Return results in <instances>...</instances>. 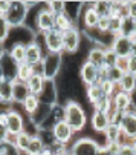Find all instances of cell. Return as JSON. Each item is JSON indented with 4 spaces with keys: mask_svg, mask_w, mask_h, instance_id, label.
Returning <instances> with one entry per match:
<instances>
[{
    "mask_svg": "<svg viewBox=\"0 0 136 155\" xmlns=\"http://www.w3.org/2000/svg\"><path fill=\"white\" fill-rule=\"evenodd\" d=\"M63 107H64V121L72 127L75 134L84 130V127L87 124L86 107L77 101H67Z\"/></svg>",
    "mask_w": 136,
    "mask_h": 155,
    "instance_id": "cell-1",
    "label": "cell"
},
{
    "mask_svg": "<svg viewBox=\"0 0 136 155\" xmlns=\"http://www.w3.org/2000/svg\"><path fill=\"white\" fill-rule=\"evenodd\" d=\"M64 54L63 52H46L41 60V75L44 80H55L63 69Z\"/></svg>",
    "mask_w": 136,
    "mask_h": 155,
    "instance_id": "cell-2",
    "label": "cell"
},
{
    "mask_svg": "<svg viewBox=\"0 0 136 155\" xmlns=\"http://www.w3.org/2000/svg\"><path fill=\"white\" fill-rule=\"evenodd\" d=\"M35 35L37 32H34L32 29H29L28 26H15V28H11L9 31V35L3 45V49L8 51L11 46L14 45H23V46H28L29 43H32L35 40Z\"/></svg>",
    "mask_w": 136,
    "mask_h": 155,
    "instance_id": "cell-3",
    "label": "cell"
},
{
    "mask_svg": "<svg viewBox=\"0 0 136 155\" xmlns=\"http://www.w3.org/2000/svg\"><path fill=\"white\" fill-rule=\"evenodd\" d=\"M81 41H83V32L77 26L63 32V54L77 55L81 48Z\"/></svg>",
    "mask_w": 136,
    "mask_h": 155,
    "instance_id": "cell-4",
    "label": "cell"
},
{
    "mask_svg": "<svg viewBox=\"0 0 136 155\" xmlns=\"http://www.w3.org/2000/svg\"><path fill=\"white\" fill-rule=\"evenodd\" d=\"M29 8L26 6L25 2H11V6L8 9V12L5 14L8 23L11 25V28L15 26H23L26 17H28Z\"/></svg>",
    "mask_w": 136,
    "mask_h": 155,
    "instance_id": "cell-5",
    "label": "cell"
},
{
    "mask_svg": "<svg viewBox=\"0 0 136 155\" xmlns=\"http://www.w3.org/2000/svg\"><path fill=\"white\" fill-rule=\"evenodd\" d=\"M52 29H55V15L48 9L46 3H41V6L37 12L35 31H37V34H46Z\"/></svg>",
    "mask_w": 136,
    "mask_h": 155,
    "instance_id": "cell-6",
    "label": "cell"
},
{
    "mask_svg": "<svg viewBox=\"0 0 136 155\" xmlns=\"http://www.w3.org/2000/svg\"><path fill=\"white\" fill-rule=\"evenodd\" d=\"M100 149H101V144L96 140L83 137L74 141V144L71 146V153L72 155H100Z\"/></svg>",
    "mask_w": 136,
    "mask_h": 155,
    "instance_id": "cell-7",
    "label": "cell"
},
{
    "mask_svg": "<svg viewBox=\"0 0 136 155\" xmlns=\"http://www.w3.org/2000/svg\"><path fill=\"white\" fill-rule=\"evenodd\" d=\"M110 49H112V52L115 54L116 57L128 58L136 51V45H134V41L131 38H128V37L116 35L115 38H113V41H112Z\"/></svg>",
    "mask_w": 136,
    "mask_h": 155,
    "instance_id": "cell-8",
    "label": "cell"
},
{
    "mask_svg": "<svg viewBox=\"0 0 136 155\" xmlns=\"http://www.w3.org/2000/svg\"><path fill=\"white\" fill-rule=\"evenodd\" d=\"M118 124L122 130V135L125 138H130L131 141L136 138V112L134 110H127V112H122Z\"/></svg>",
    "mask_w": 136,
    "mask_h": 155,
    "instance_id": "cell-9",
    "label": "cell"
},
{
    "mask_svg": "<svg viewBox=\"0 0 136 155\" xmlns=\"http://www.w3.org/2000/svg\"><path fill=\"white\" fill-rule=\"evenodd\" d=\"M80 80L83 81L84 86H92V84H98L101 80V71L93 66L92 63H89L84 60V63L80 68Z\"/></svg>",
    "mask_w": 136,
    "mask_h": 155,
    "instance_id": "cell-10",
    "label": "cell"
},
{
    "mask_svg": "<svg viewBox=\"0 0 136 155\" xmlns=\"http://www.w3.org/2000/svg\"><path fill=\"white\" fill-rule=\"evenodd\" d=\"M0 68L3 71V77L8 81L17 80V72H18V63L11 57L8 51H3L0 54Z\"/></svg>",
    "mask_w": 136,
    "mask_h": 155,
    "instance_id": "cell-11",
    "label": "cell"
},
{
    "mask_svg": "<svg viewBox=\"0 0 136 155\" xmlns=\"http://www.w3.org/2000/svg\"><path fill=\"white\" fill-rule=\"evenodd\" d=\"M25 117L21 112L14 107L12 110L6 114V129H8V134L9 135H18L20 132L25 130Z\"/></svg>",
    "mask_w": 136,
    "mask_h": 155,
    "instance_id": "cell-12",
    "label": "cell"
},
{
    "mask_svg": "<svg viewBox=\"0 0 136 155\" xmlns=\"http://www.w3.org/2000/svg\"><path fill=\"white\" fill-rule=\"evenodd\" d=\"M52 134H54L55 143H58V144H61V146H67V144L72 141L75 132L72 130V127L67 124L64 120H61V121H58V123L52 127Z\"/></svg>",
    "mask_w": 136,
    "mask_h": 155,
    "instance_id": "cell-13",
    "label": "cell"
},
{
    "mask_svg": "<svg viewBox=\"0 0 136 155\" xmlns=\"http://www.w3.org/2000/svg\"><path fill=\"white\" fill-rule=\"evenodd\" d=\"M44 49L46 52H63V32L58 29H52L43 34Z\"/></svg>",
    "mask_w": 136,
    "mask_h": 155,
    "instance_id": "cell-14",
    "label": "cell"
},
{
    "mask_svg": "<svg viewBox=\"0 0 136 155\" xmlns=\"http://www.w3.org/2000/svg\"><path fill=\"white\" fill-rule=\"evenodd\" d=\"M38 98H40V103L49 104V106H54L58 103V89H57L55 80H44L43 91L40 92Z\"/></svg>",
    "mask_w": 136,
    "mask_h": 155,
    "instance_id": "cell-15",
    "label": "cell"
},
{
    "mask_svg": "<svg viewBox=\"0 0 136 155\" xmlns=\"http://www.w3.org/2000/svg\"><path fill=\"white\" fill-rule=\"evenodd\" d=\"M100 15L98 12L93 9V5L92 3H84V8H83V12H81V21H83V29L81 31H90V29H96L98 26V21H100Z\"/></svg>",
    "mask_w": 136,
    "mask_h": 155,
    "instance_id": "cell-16",
    "label": "cell"
},
{
    "mask_svg": "<svg viewBox=\"0 0 136 155\" xmlns=\"http://www.w3.org/2000/svg\"><path fill=\"white\" fill-rule=\"evenodd\" d=\"M106 54H107V48L98 46V45H92L89 48L87 54H86V61L92 63L93 66H96L98 69H101L104 63H106Z\"/></svg>",
    "mask_w": 136,
    "mask_h": 155,
    "instance_id": "cell-17",
    "label": "cell"
},
{
    "mask_svg": "<svg viewBox=\"0 0 136 155\" xmlns=\"http://www.w3.org/2000/svg\"><path fill=\"white\" fill-rule=\"evenodd\" d=\"M44 49L38 45V43L34 40L32 43H29V45L26 46V57H25V63L34 66V64H40L43 57H44Z\"/></svg>",
    "mask_w": 136,
    "mask_h": 155,
    "instance_id": "cell-18",
    "label": "cell"
},
{
    "mask_svg": "<svg viewBox=\"0 0 136 155\" xmlns=\"http://www.w3.org/2000/svg\"><path fill=\"white\" fill-rule=\"evenodd\" d=\"M83 8H84L83 2H64V12L63 14L78 28V21L81 18Z\"/></svg>",
    "mask_w": 136,
    "mask_h": 155,
    "instance_id": "cell-19",
    "label": "cell"
},
{
    "mask_svg": "<svg viewBox=\"0 0 136 155\" xmlns=\"http://www.w3.org/2000/svg\"><path fill=\"white\" fill-rule=\"evenodd\" d=\"M110 124V118L106 112L101 110H92V115H90V126L95 132L98 134H104V130L107 129V126Z\"/></svg>",
    "mask_w": 136,
    "mask_h": 155,
    "instance_id": "cell-20",
    "label": "cell"
},
{
    "mask_svg": "<svg viewBox=\"0 0 136 155\" xmlns=\"http://www.w3.org/2000/svg\"><path fill=\"white\" fill-rule=\"evenodd\" d=\"M112 103L115 106L116 110L119 112H127V110H134L133 109V103H131V95L122 92V91H118L115 95L112 97Z\"/></svg>",
    "mask_w": 136,
    "mask_h": 155,
    "instance_id": "cell-21",
    "label": "cell"
},
{
    "mask_svg": "<svg viewBox=\"0 0 136 155\" xmlns=\"http://www.w3.org/2000/svg\"><path fill=\"white\" fill-rule=\"evenodd\" d=\"M29 97V89L26 83L20 81V80H14L12 81V103L17 106V104H23L25 100Z\"/></svg>",
    "mask_w": 136,
    "mask_h": 155,
    "instance_id": "cell-22",
    "label": "cell"
},
{
    "mask_svg": "<svg viewBox=\"0 0 136 155\" xmlns=\"http://www.w3.org/2000/svg\"><path fill=\"white\" fill-rule=\"evenodd\" d=\"M104 137H106V143L107 144H122V130L119 127L118 123H110L107 126V129L104 130Z\"/></svg>",
    "mask_w": 136,
    "mask_h": 155,
    "instance_id": "cell-23",
    "label": "cell"
},
{
    "mask_svg": "<svg viewBox=\"0 0 136 155\" xmlns=\"http://www.w3.org/2000/svg\"><path fill=\"white\" fill-rule=\"evenodd\" d=\"M118 87H119V91L131 95L136 91V75L131 74V72L122 74V77H121V80L118 83Z\"/></svg>",
    "mask_w": 136,
    "mask_h": 155,
    "instance_id": "cell-24",
    "label": "cell"
},
{
    "mask_svg": "<svg viewBox=\"0 0 136 155\" xmlns=\"http://www.w3.org/2000/svg\"><path fill=\"white\" fill-rule=\"evenodd\" d=\"M51 109H52V106H49V104H44V103H40V106H38V109L35 110V112L31 115V117H28L34 124H37L38 127L48 120V117H49V114H51Z\"/></svg>",
    "mask_w": 136,
    "mask_h": 155,
    "instance_id": "cell-25",
    "label": "cell"
},
{
    "mask_svg": "<svg viewBox=\"0 0 136 155\" xmlns=\"http://www.w3.org/2000/svg\"><path fill=\"white\" fill-rule=\"evenodd\" d=\"M119 35H124V37H128L134 41V35H136V20L125 15L122 17V21H121V32Z\"/></svg>",
    "mask_w": 136,
    "mask_h": 155,
    "instance_id": "cell-26",
    "label": "cell"
},
{
    "mask_svg": "<svg viewBox=\"0 0 136 155\" xmlns=\"http://www.w3.org/2000/svg\"><path fill=\"white\" fill-rule=\"evenodd\" d=\"M43 84H44V77L41 74H32V77L26 81V86L29 89V94L32 95H40V92L43 91Z\"/></svg>",
    "mask_w": 136,
    "mask_h": 155,
    "instance_id": "cell-27",
    "label": "cell"
},
{
    "mask_svg": "<svg viewBox=\"0 0 136 155\" xmlns=\"http://www.w3.org/2000/svg\"><path fill=\"white\" fill-rule=\"evenodd\" d=\"M103 91H101V87L100 84H92V86H86V100L90 103V106H93L103 98Z\"/></svg>",
    "mask_w": 136,
    "mask_h": 155,
    "instance_id": "cell-28",
    "label": "cell"
},
{
    "mask_svg": "<svg viewBox=\"0 0 136 155\" xmlns=\"http://www.w3.org/2000/svg\"><path fill=\"white\" fill-rule=\"evenodd\" d=\"M38 106H40V98L37 97V95H32V94H29V97L25 100V103L21 104L20 107L23 109V112L28 115V117H31L35 110L38 109Z\"/></svg>",
    "mask_w": 136,
    "mask_h": 155,
    "instance_id": "cell-29",
    "label": "cell"
},
{
    "mask_svg": "<svg viewBox=\"0 0 136 155\" xmlns=\"http://www.w3.org/2000/svg\"><path fill=\"white\" fill-rule=\"evenodd\" d=\"M0 103H12V81L3 80L0 83Z\"/></svg>",
    "mask_w": 136,
    "mask_h": 155,
    "instance_id": "cell-30",
    "label": "cell"
},
{
    "mask_svg": "<svg viewBox=\"0 0 136 155\" xmlns=\"http://www.w3.org/2000/svg\"><path fill=\"white\" fill-rule=\"evenodd\" d=\"M44 150H46V146L43 144V141L38 137H32L26 152H23V153H26V155H41Z\"/></svg>",
    "mask_w": 136,
    "mask_h": 155,
    "instance_id": "cell-31",
    "label": "cell"
},
{
    "mask_svg": "<svg viewBox=\"0 0 136 155\" xmlns=\"http://www.w3.org/2000/svg\"><path fill=\"white\" fill-rule=\"evenodd\" d=\"M98 84H100L101 91H103V95H104V97H109V98H112L113 95H115V94L119 91V89H116L118 84H116V83H113V81H112V80H109V78L101 80Z\"/></svg>",
    "mask_w": 136,
    "mask_h": 155,
    "instance_id": "cell-32",
    "label": "cell"
},
{
    "mask_svg": "<svg viewBox=\"0 0 136 155\" xmlns=\"http://www.w3.org/2000/svg\"><path fill=\"white\" fill-rule=\"evenodd\" d=\"M8 52L11 54V57H12L18 64L25 63V57H26V46H23V45H14V46H11V48L8 49Z\"/></svg>",
    "mask_w": 136,
    "mask_h": 155,
    "instance_id": "cell-33",
    "label": "cell"
},
{
    "mask_svg": "<svg viewBox=\"0 0 136 155\" xmlns=\"http://www.w3.org/2000/svg\"><path fill=\"white\" fill-rule=\"evenodd\" d=\"M31 135H28L26 132L23 130V132H20L18 135H15V140H14V144L17 146V149L23 153V152H26V149H28V146H29V143H31Z\"/></svg>",
    "mask_w": 136,
    "mask_h": 155,
    "instance_id": "cell-34",
    "label": "cell"
},
{
    "mask_svg": "<svg viewBox=\"0 0 136 155\" xmlns=\"http://www.w3.org/2000/svg\"><path fill=\"white\" fill-rule=\"evenodd\" d=\"M34 71H32V66L28 64V63H21L18 64V72H17V80L26 83L31 77H32Z\"/></svg>",
    "mask_w": 136,
    "mask_h": 155,
    "instance_id": "cell-35",
    "label": "cell"
},
{
    "mask_svg": "<svg viewBox=\"0 0 136 155\" xmlns=\"http://www.w3.org/2000/svg\"><path fill=\"white\" fill-rule=\"evenodd\" d=\"M74 26H75V25H74L64 14L55 15V29H58V31H61V32H66L67 29H71V28H74Z\"/></svg>",
    "mask_w": 136,
    "mask_h": 155,
    "instance_id": "cell-36",
    "label": "cell"
},
{
    "mask_svg": "<svg viewBox=\"0 0 136 155\" xmlns=\"http://www.w3.org/2000/svg\"><path fill=\"white\" fill-rule=\"evenodd\" d=\"M9 31H11V25L8 23L6 17L0 14V45H5V41L9 35Z\"/></svg>",
    "mask_w": 136,
    "mask_h": 155,
    "instance_id": "cell-37",
    "label": "cell"
},
{
    "mask_svg": "<svg viewBox=\"0 0 136 155\" xmlns=\"http://www.w3.org/2000/svg\"><path fill=\"white\" fill-rule=\"evenodd\" d=\"M0 155H21V152L17 149V146L11 141L0 143Z\"/></svg>",
    "mask_w": 136,
    "mask_h": 155,
    "instance_id": "cell-38",
    "label": "cell"
},
{
    "mask_svg": "<svg viewBox=\"0 0 136 155\" xmlns=\"http://www.w3.org/2000/svg\"><path fill=\"white\" fill-rule=\"evenodd\" d=\"M92 5H93V9L98 12L100 17H109L112 2H93Z\"/></svg>",
    "mask_w": 136,
    "mask_h": 155,
    "instance_id": "cell-39",
    "label": "cell"
},
{
    "mask_svg": "<svg viewBox=\"0 0 136 155\" xmlns=\"http://www.w3.org/2000/svg\"><path fill=\"white\" fill-rule=\"evenodd\" d=\"M112 106H113L112 98H109V97H103V98L93 106V110H101V112H106V114H107Z\"/></svg>",
    "mask_w": 136,
    "mask_h": 155,
    "instance_id": "cell-40",
    "label": "cell"
},
{
    "mask_svg": "<svg viewBox=\"0 0 136 155\" xmlns=\"http://www.w3.org/2000/svg\"><path fill=\"white\" fill-rule=\"evenodd\" d=\"M46 6L54 15H60L64 12V2H60V0H57V2H46Z\"/></svg>",
    "mask_w": 136,
    "mask_h": 155,
    "instance_id": "cell-41",
    "label": "cell"
},
{
    "mask_svg": "<svg viewBox=\"0 0 136 155\" xmlns=\"http://www.w3.org/2000/svg\"><path fill=\"white\" fill-rule=\"evenodd\" d=\"M121 21L122 18H110V26H109V34L116 37L121 32Z\"/></svg>",
    "mask_w": 136,
    "mask_h": 155,
    "instance_id": "cell-42",
    "label": "cell"
},
{
    "mask_svg": "<svg viewBox=\"0 0 136 155\" xmlns=\"http://www.w3.org/2000/svg\"><path fill=\"white\" fill-rule=\"evenodd\" d=\"M8 129H6V115H0V143L6 141L8 138Z\"/></svg>",
    "mask_w": 136,
    "mask_h": 155,
    "instance_id": "cell-43",
    "label": "cell"
},
{
    "mask_svg": "<svg viewBox=\"0 0 136 155\" xmlns=\"http://www.w3.org/2000/svg\"><path fill=\"white\" fill-rule=\"evenodd\" d=\"M115 68H116V69H119L122 74L128 72V58L116 57V61H115Z\"/></svg>",
    "mask_w": 136,
    "mask_h": 155,
    "instance_id": "cell-44",
    "label": "cell"
},
{
    "mask_svg": "<svg viewBox=\"0 0 136 155\" xmlns=\"http://www.w3.org/2000/svg\"><path fill=\"white\" fill-rule=\"evenodd\" d=\"M109 26H110V17H101V18H100V21H98L96 29H98L100 32L109 34Z\"/></svg>",
    "mask_w": 136,
    "mask_h": 155,
    "instance_id": "cell-45",
    "label": "cell"
},
{
    "mask_svg": "<svg viewBox=\"0 0 136 155\" xmlns=\"http://www.w3.org/2000/svg\"><path fill=\"white\" fill-rule=\"evenodd\" d=\"M116 155H136L131 144H119L116 147Z\"/></svg>",
    "mask_w": 136,
    "mask_h": 155,
    "instance_id": "cell-46",
    "label": "cell"
},
{
    "mask_svg": "<svg viewBox=\"0 0 136 155\" xmlns=\"http://www.w3.org/2000/svg\"><path fill=\"white\" fill-rule=\"evenodd\" d=\"M128 72L136 75V51L128 57Z\"/></svg>",
    "mask_w": 136,
    "mask_h": 155,
    "instance_id": "cell-47",
    "label": "cell"
},
{
    "mask_svg": "<svg viewBox=\"0 0 136 155\" xmlns=\"http://www.w3.org/2000/svg\"><path fill=\"white\" fill-rule=\"evenodd\" d=\"M125 9H127V15L136 20V2H127Z\"/></svg>",
    "mask_w": 136,
    "mask_h": 155,
    "instance_id": "cell-48",
    "label": "cell"
},
{
    "mask_svg": "<svg viewBox=\"0 0 136 155\" xmlns=\"http://www.w3.org/2000/svg\"><path fill=\"white\" fill-rule=\"evenodd\" d=\"M9 6H11V2H6V0H0V14L5 15V14L8 12Z\"/></svg>",
    "mask_w": 136,
    "mask_h": 155,
    "instance_id": "cell-49",
    "label": "cell"
},
{
    "mask_svg": "<svg viewBox=\"0 0 136 155\" xmlns=\"http://www.w3.org/2000/svg\"><path fill=\"white\" fill-rule=\"evenodd\" d=\"M131 103H133V109H134V112H136V91L131 94Z\"/></svg>",
    "mask_w": 136,
    "mask_h": 155,
    "instance_id": "cell-50",
    "label": "cell"
},
{
    "mask_svg": "<svg viewBox=\"0 0 136 155\" xmlns=\"http://www.w3.org/2000/svg\"><path fill=\"white\" fill-rule=\"evenodd\" d=\"M131 147H133V150H134V153H136V138L131 141Z\"/></svg>",
    "mask_w": 136,
    "mask_h": 155,
    "instance_id": "cell-51",
    "label": "cell"
},
{
    "mask_svg": "<svg viewBox=\"0 0 136 155\" xmlns=\"http://www.w3.org/2000/svg\"><path fill=\"white\" fill-rule=\"evenodd\" d=\"M5 80V77H3V71H2V68H0V83H2Z\"/></svg>",
    "mask_w": 136,
    "mask_h": 155,
    "instance_id": "cell-52",
    "label": "cell"
},
{
    "mask_svg": "<svg viewBox=\"0 0 136 155\" xmlns=\"http://www.w3.org/2000/svg\"><path fill=\"white\" fill-rule=\"evenodd\" d=\"M67 155H72V153H71V149H69V153H67Z\"/></svg>",
    "mask_w": 136,
    "mask_h": 155,
    "instance_id": "cell-53",
    "label": "cell"
},
{
    "mask_svg": "<svg viewBox=\"0 0 136 155\" xmlns=\"http://www.w3.org/2000/svg\"><path fill=\"white\" fill-rule=\"evenodd\" d=\"M21 155H26V153H21Z\"/></svg>",
    "mask_w": 136,
    "mask_h": 155,
    "instance_id": "cell-54",
    "label": "cell"
}]
</instances>
